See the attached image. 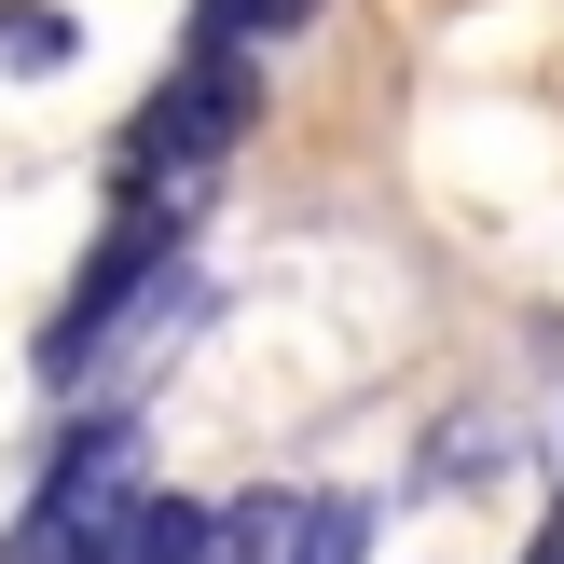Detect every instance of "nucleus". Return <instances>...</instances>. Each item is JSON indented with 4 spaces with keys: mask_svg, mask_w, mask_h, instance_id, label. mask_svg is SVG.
<instances>
[{
    "mask_svg": "<svg viewBox=\"0 0 564 564\" xmlns=\"http://www.w3.org/2000/svg\"><path fill=\"white\" fill-rule=\"evenodd\" d=\"M248 110H262V42L193 28L180 69L138 97V124H124V152H110V180H124V193H193V180L248 138Z\"/></svg>",
    "mask_w": 564,
    "mask_h": 564,
    "instance_id": "f257e3e1",
    "label": "nucleus"
},
{
    "mask_svg": "<svg viewBox=\"0 0 564 564\" xmlns=\"http://www.w3.org/2000/svg\"><path fill=\"white\" fill-rule=\"evenodd\" d=\"M138 496H152V482H138V427H124V413H97V427L42 468V496H28V523H14V551H0V564H83Z\"/></svg>",
    "mask_w": 564,
    "mask_h": 564,
    "instance_id": "7ed1b4c3",
    "label": "nucleus"
},
{
    "mask_svg": "<svg viewBox=\"0 0 564 564\" xmlns=\"http://www.w3.org/2000/svg\"><path fill=\"white\" fill-rule=\"evenodd\" d=\"M358 551H372L358 496H248L220 523V564H358Z\"/></svg>",
    "mask_w": 564,
    "mask_h": 564,
    "instance_id": "20e7f679",
    "label": "nucleus"
},
{
    "mask_svg": "<svg viewBox=\"0 0 564 564\" xmlns=\"http://www.w3.org/2000/svg\"><path fill=\"white\" fill-rule=\"evenodd\" d=\"M69 42H83L69 14H42V0H0V69H69Z\"/></svg>",
    "mask_w": 564,
    "mask_h": 564,
    "instance_id": "39448f33",
    "label": "nucleus"
},
{
    "mask_svg": "<svg viewBox=\"0 0 564 564\" xmlns=\"http://www.w3.org/2000/svg\"><path fill=\"white\" fill-rule=\"evenodd\" d=\"M523 564H564V510H551V523H538V551H523Z\"/></svg>",
    "mask_w": 564,
    "mask_h": 564,
    "instance_id": "0eeeda50",
    "label": "nucleus"
},
{
    "mask_svg": "<svg viewBox=\"0 0 564 564\" xmlns=\"http://www.w3.org/2000/svg\"><path fill=\"white\" fill-rule=\"evenodd\" d=\"M165 262H180V193H124V220L83 248L69 303H55V330H42V386H55V400H69V386L110 358V330L138 317V290H152Z\"/></svg>",
    "mask_w": 564,
    "mask_h": 564,
    "instance_id": "f03ea898",
    "label": "nucleus"
},
{
    "mask_svg": "<svg viewBox=\"0 0 564 564\" xmlns=\"http://www.w3.org/2000/svg\"><path fill=\"white\" fill-rule=\"evenodd\" d=\"M303 14H317V0H207L193 28H235V42H290Z\"/></svg>",
    "mask_w": 564,
    "mask_h": 564,
    "instance_id": "423d86ee",
    "label": "nucleus"
}]
</instances>
